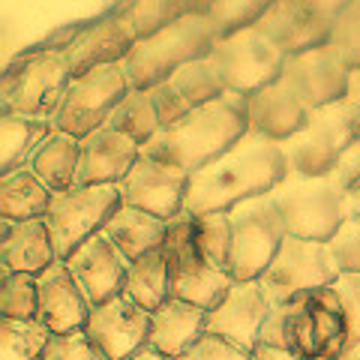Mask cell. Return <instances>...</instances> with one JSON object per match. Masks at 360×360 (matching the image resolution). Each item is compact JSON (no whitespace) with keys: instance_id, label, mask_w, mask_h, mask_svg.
<instances>
[{"instance_id":"obj_36","label":"cell","mask_w":360,"mask_h":360,"mask_svg":"<svg viewBox=\"0 0 360 360\" xmlns=\"http://www.w3.org/2000/svg\"><path fill=\"white\" fill-rule=\"evenodd\" d=\"M195 238L205 258L219 270L231 276V225L229 213H205L195 217Z\"/></svg>"},{"instance_id":"obj_12","label":"cell","mask_w":360,"mask_h":360,"mask_svg":"<svg viewBox=\"0 0 360 360\" xmlns=\"http://www.w3.org/2000/svg\"><path fill=\"white\" fill-rule=\"evenodd\" d=\"M132 94L129 78L123 72V63L103 66V70L72 75L60 111L54 117V127L75 139H87L90 132L103 129L117 111V105Z\"/></svg>"},{"instance_id":"obj_15","label":"cell","mask_w":360,"mask_h":360,"mask_svg":"<svg viewBox=\"0 0 360 360\" xmlns=\"http://www.w3.org/2000/svg\"><path fill=\"white\" fill-rule=\"evenodd\" d=\"M139 33H135L132 21L120 6H111L108 13L84 21L78 27L75 39L70 42V49L63 51L66 63H70L72 75H84L103 66H117L132 54V49L139 45Z\"/></svg>"},{"instance_id":"obj_10","label":"cell","mask_w":360,"mask_h":360,"mask_svg":"<svg viewBox=\"0 0 360 360\" xmlns=\"http://www.w3.org/2000/svg\"><path fill=\"white\" fill-rule=\"evenodd\" d=\"M120 207V186H72L66 193H54L51 207L42 219L54 238L60 262H66L90 238L103 234Z\"/></svg>"},{"instance_id":"obj_22","label":"cell","mask_w":360,"mask_h":360,"mask_svg":"<svg viewBox=\"0 0 360 360\" xmlns=\"http://www.w3.org/2000/svg\"><path fill=\"white\" fill-rule=\"evenodd\" d=\"M141 144L111 129L90 132L82 139V162H78V186H120L135 162L141 160Z\"/></svg>"},{"instance_id":"obj_17","label":"cell","mask_w":360,"mask_h":360,"mask_svg":"<svg viewBox=\"0 0 360 360\" xmlns=\"http://www.w3.org/2000/svg\"><path fill=\"white\" fill-rule=\"evenodd\" d=\"M270 312H274V303L258 279L255 283H234L225 291V297L207 312L205 333L222 336L246 352H255Z\"/></svg>"},{"instance_id":"obj_44","label":"cell","mask_w":360,"mask_h":360,"mask_svg":"<svg viewBox=\"0 0 360 360\" xmlns=\"http://www.w3.org/2000/svg\"><path fill=\"white\" fill-rule=\"evenodd\" d=\"M252 360H295V357H288L285 352H279L274 345H258L252 352Z\"/></svg>"},{"instance_id":"obj_27","label":"cell","mask_w":360,"mask_h":360,"mask_svg":"<svg viewBox=\"0 0 360 360\" xmlns=\"http://www.w3.org/2000/svg\"><path fill=\"white\" fill-rule=\"evenodd\" d=\"M103 234L117 246V252L127 258L129 264H135L139 258L162 250V240L168 234V222L160 217H150V213H144V210L123 205L115 213V219L105 225Z\"/></svg>"},{"instance_id":"obj_38","label":"cell","mask_w":360,"mask_h":360,"mask_svg":"<svg viewBox=\"0 0 360 360\" xmlns=\"http://www.w3.org/2000/svg\"><path fill=\"white\" fill-rule=\"evenodd\" d=\"M193 4H172V0H141V4H123V13L127 18L132 21L135 33H139L141 39L153 37V33L165 30L168 25H174L177 18H184Z\"/></svg>"},{"instance_id":"obj_30","label":"cell","mask_w":360,"mask_h":360,"mask_svg":"<svg viewBox=\"0 0 360 360\" xmlns=\"http://www.w3.org/2000/svg\"><path fill=\"white\" fill-rule=\"evenodd\" d=\"M51 198L54 193L30 168L0 174V219H9V222L42 219L51 207Z\"/></svg>"},{"instance_id":"obj_45","label":"cell","mask_w":360,"mask_h":360,"mask_svg":"<svg viewBox=\"0 0 360 360\" xmlns=\"http://www.w3.org/2000/svg\"><path fill=\"white\" fill-rule=\"evenodd\" d=\"M348 103H352L354 108H360V70L352 72V84H348Z\"/></svg>"},{"instance_id":"obj_35","label":"cell","mask_w":360,"mask_h":360,"mask_svg":"<svg viewBox=\"0 0 360 360\" xmlns=\"http://www.w3.org/2000/svg\"><path fill=\"white\" fill-rule=\"evenodd\" d=\"M37 315H39L37 276H27V274L0 276V319L37 321Z\"/></svg>"},{"instance_id":"obj_24","label":"cell","mask_w":360,"mask_h":360,"mask_svg":"<svg viewBox=\"0 0 360 360\" xmlns=\"http://www.w3.org/2000/svg\"><path fill=\"white\" fill-rule=\"evenodd\" d=\"M58 250L45 219L9 222L0 219V276L27 274L39 276L42 270L58 264Z\"/></svg>"},{"instance_id":"obj_5","label":"cell","mask_w":360,"mask_h":360,"mask_svg":"<svg viewBox=\"0 0 360 360\" xmlns=\"http://www.w3.org/2000/svg\"><path fill=\"white\" fill-rule=\"evenodd\" d=\"M72 82L63 51H21L4 66L0 115L54 120Z\"/></svg>"},{"instance_id":"obj_19","label":"cell","mask_w":360,"mask_h":360,"mask_svg":"<svg viewBox=\"0 0 360 360\" xmlns=\"http://www.w3.org/2000/svg\"><path fill=\"white\" fill-rule=\"evenodd\" d=\"M283 82L295 90L297 99L309 111L328 108L342 103L348 96V84H352V72L333 58V51L324 49L303 51L285 60Z\"/></svg>"},{"instance_id":"obj_41","label":"cell","mask_w":360,"mask_h":360,"mask_svg":"<svg viewBox=\"0 0 360 360\" xmlns=\"http://www.w3.org/2000/svg\"><path fill=\"white\" fill-rule=\"evenodd\" d=\"M328 246L342 274H360V217H348Z\"/></svg>"},{"instance_id":"obj_31","label":"cell","mask_w":360,"mask_h":360,"mask_svg":"<svg viewBox=\"0 0 360 360\" xmlns=\"http://www.w3.org/2000/svg\"><path fill=\"white\" fill-rule=\"evenodd\" d=\"M123 295H129L135 303H141L148 312H156L172 297V283H168V264H165L162 250H156L150 255L139 258L135 264H129Z\"/></svg>"},{"instance_id":"obj_28","label":"cell","mask_w":360,"mask_h":360,"mask_svg":"<svg viewBox=\"0 0 360 360\" xmlns=\"http://www.w3.org/2000/svg\"><path fill=\"white\" fill-rule=\"evenodd\" d=\"M54 129H58L54 120L0 115V174H13L18 168H27Z\"/></svg>"},{"instance_id":"obj_3","label":"cell","mask_w":360,"mask_h":360,"mask_svg":"<svg viewBox=\"0 0 360 360\" xmlns=\"http://www.w3.org/2000/svg\"><path fill=\"white\" fill-rule=\"evenodd\" d=\"M348 340L340 295L333 288H312L276 303L258 345H274L295 360H340Z\"/></svg>"},{"instance_id":"obj_39","label":"cell","mask_w":360,"mask_h":360,"mask_svg":"<svg viewBox=\"0 0 360 360\" xmlns=\"http://www.w3.org/2000/svg\"><path fill=\"white\" fill-rule=\"evenodd\" d=\"M42 360H108V357L90 342L84 330H72V333H54Z\"/></svg>"},{"instance_id":"obj_26","label":"cell","mask_w":360,"mask_h":360,"mask_svg":"<svg viewBox=\"0 0 360 360\" xmlns=\"http://www.w3.org/2000/svg\"><path fill=\"white\" fill-rule=\"evenodd\" d=\"M205 324H207V309L177 297H168L150 319L148 345L162 357L177 360L205 336Z\"/></svg>"},{"instance_id":"obj_33","label":"cell","mask_w":360,"mask_h":360,"mask_svg":"<svg viewBox=\"0 0 360 360\" xmlns=\"http://www.w3.org/2000/svg\"><path fill=\"white\" fill-rule=\"evenodd\" d=\"M267 6L270 4H264V0H207V4H195V9L207 18V25L217 33V42L246 27H255L267 13Z\"/></svg>"},{"instance_id":"obj_11","label":"cell","mask_w":360,"mask_h":360,"mask_svg":"<svg viewBox=\"0 0 360 360\" xmlns=\"http://www.w3.org/2000/svg\"><path fill=\"white\" fill-rule=\"evenodd\" d=\"M207 60L217 70L225 94L252 96L283 78L288 58L258 27H246L234 37L217 42V49L210 51Z\"/></svg>"},{"instance_id":"obj_43","label":"cell","mask_w":360,"mask_h":360,"mask_svg":"<svg viewBox=\"0 0 360 360\" xmlns=\"http://www.w3.org/2000/svg\"><path fill=\"white\" fill-rule=\"evenodd\" d=\"M333 291L340 295V303L345 309V319H348V345L360 342V274H342L336 279Z\"/></svg>"},{"instance_id":"obj_16","label":"cell","mask_w":360,"mask_h":360,"mask_svg":"<svg viewBox=\"0 0 360 360\" xmlns=\"http://www.w3.org/2000/svg\"><path fill=\"white\" fill-rule=\"evenodd\" d=\"M150 319L153 312H148L141 303H135L129 295H117L90 309L84 333L108 360H129L141 348H148Z\"/></svg>"},{"instance_id":"obj_4","label":"cell","mask_w":360,"mask_h":360,"mask_svg":"<svg viewBox=\"0 0 360 360\" xmlns=\"http://www.w3.org/2000/svg\"><path fill=\"white\" fill-rule=\"evenodd\" d=\"M213 49H217V33L193 4V9L174 25L148 39H139L132 54L123 60V72L132 90H153L184 66L207 60Z\"/></svg>"},{"instance_id":"obj_8","label":"cell","mask_w":360,"mask_h":360,"mask_svg":"<svg viewBox=\"0 0 360 360\" xmlns=\"http://www.w3.org/2000/svg\"><path fill=\"white\" fill-rule=\"evenodd\" d=\"M162 255L168 264V283H172V297L195 303L201 309H213L225 297V291L234 285L231 276L219 274L213 267L195 238V217L180 213L168 222V234L162 240Z\"/></svg>"},{"instance_id":"obj_6","label":"cell","mask_w":360,"mask_h":360,"mask_svg":"<svg viewBox=\"0 0 360 360\" xmlns=\"http://www.w3.org/2000/svg\"><path fill=\"white\" fill-rule=\"evenodd\" d=\"M360 141V108L348 99L312 111L307 127L283 144L288 172L303 177H330L342 156Z\"/></svg>"},{"instance_id":"obj_9","label":"cell","mask_w":360,"mask_h":360,"mask_svg":"<svg viewBox=\"0 0 360 360\" xmlns=\"http://www.w3.org/2000/svg\"><path fill=\"white\" fill-rule=\"evenodd\" d=\"M231 225V279L255 283L276 258L288 229L270 195L250 198L229 210Z\"/></svg>"},{"instance_id":"obj_7","label":"cell","mask_w":360,"mask_h":360,"mask_svg":"<svg viewBox=\"0 0 360 360\" xmlns=\"http://www.w3.org/2000/svg\"><path fill=\"white\" fill-rule=\"evenodd\" d=\"M291 238L330 243L340 225L348 219L345 201L333 177H303L288 172L270 193Z\"/></svg>"},{"instance_id":"obj_13","label":"cell","mask_w":360,"mask_h":360,"mask_svg":"<svg viewBox=\"0 0 360 360\" xmlns=\"http://www.w3.org/2000/svg\"><path fill=\"white\" fill-rule=\"evenodd\" d=\"M340 276H342V270L336 264L328 243L300 240V238H291L288 234L283 246H279L276 258L270 262V267L262 274L258 283L264 285L270 303L276 307V303L295 297L300 291L333 288Z\"/></svg>"},{"instance_id":"obj_40","label":"cell","mask_w":360,"mask_h":360,"mask_svg":"<svg viewBox=\"0 0 360 360\" xmlns=\"http://www.w3.org/2000/svg\"><path fill=\"white\" fill-rule=\"evenodd\" d=\"M330 177L345 201L348 217H360V141L342 156V162L336 165V172Z\"/></svg>"},{"instance_id":"obj_21","label":"cell","mask_w":360,"mask_h":360,"mask_svg":"<svg viewBox=\"0 0 360 360\" xmlns=\"http://www.w3.org/2000/svg\"><path fill=\"white\" fill-rule=\"evenodd\" d=\"M63 264L70 267V274L75 276L78 288L84 291L90 307L108 303L111 297L123 295V288H127L129 262L117 252V246L105 234H96V238L82 243Z\"/></svg>"},{"instance_id":"obj_47","label":"cell","mask_w":360,"mask_h":360,"mask_svg":"<svg viewBox=\"0 0 360 360\" xmlns=\"http://www.w3.org/2000/svg\"><path fill=\"white\" fill-rule=\"evenodd\" d=\"M340 360H360V342H354V345H348V348H345V354H342Z\"/></svg>"},{"instance_id":"obj_32","label":"cell","mask_w":360,"mask_h":360,"mask_svg":"<svg viewBox=\"0 0 360 360\" xmlns=\"http://www.w3.org/2000/svg\"><path fill=\"white\" fill-rule=\"evenodd\" d=\"M111 129H117L120 135H127L135 144L148 148V144L162 132V120L153 108V99L148 90H132V94L117 105V111L108 120Z\"/></svg>"},{"instance_id":"obj_1","label":"cell","mask_w":360,"mask_h":360,"mask_svg":"<svg viewBox=\"0 0 360 360\" xmlns=\"http://www.w3.org/2000/svg\"><path fill=\"white\" fill-rule=\"evenodd\" d=\"M285 174L288 162L283 144L258 132H246L229 153H222L219 160L189 177L184 213H193V217L229 213L250 198L270 195Z\"/></svg>"},{"instance_id":"obj_2","label":"cell","mask_w":360,"mask_h":360,"mask_svg":"<svg viewBox=\"0 0 360 360\" xmlns=\"http://www.w3.org/2000/svg\"><path fill=\"white\" fill-rule=\"evenodd\" d=\"M246 132H250L246 96L225 94L217 103L177 120L174 127H165L141 150V156L193 177L213 160H219L222 153H229Z\"/></svg>"},{"instance_id":"obj_34","label":"cell","mask_w":360,"mask_h":360,"mask_svg":"<svg viewBox=\"0 0 360 360\" xmlns=\"http://www.w3.org/2000/svg\"><path fill=\"white\" fill-rule=\"evenodd\" d=\"M51 336L42 321L0 319V360H42Z\"/></svg>"},{"instance_id":"obj_46","label":"cell","mask_w":360,"mask_h":360,"mask_svg":"<svg viewBox=\"0 0 360 360\" xmlns=\"http://www.w3.org/2000/svg\"><path fill=\"white\" fill-rule=\"evenodd\" d=\"M129 360H168V357H162L160 352H153V348L148 345V348H141V352H139V354H132Z\"/></svg>"},{"instance_id":"obj_23","label":"cell","mask_w":360,"mask_h":360,"mask_svg":"<svg viewBox=\"0 0 360 360\" xmlns=\"http://www.w3.org/2000/svg\"><path fill=\"white\" fill-rule=\"evenodd\" d=\"M39 285V315L37 321H42L51 333H72L84 330V324L90 319V300L84 297V291L78 288L75 276L70 274V267L63 262L51 264L49 270H42L37 276Z\"/></svg>"},{"instance_id":"obj_25","label":"cell","mask_w":360,"mask_h":360,"mask_svg":"<svg viewBox=\"0 0 360 360\" xmlns=\"http://www.w3.org/2000/svg\"><path fill=\"white\" fill-rule=\"evenodd\" d=\"M312 111L297 99V94L291 90L283 78L274 84H267L264 90L246 96V117H250V132H258L264 139L285 144L291 135H297L307 127Z\"/></svg>"},{"instance_id":"obj_18","label":"cell","mask_w":360,"mask_h":360,"mask_svg":"<svg viewBox=\"0 0 360 360\" xmlns=\"http://www.w3.org/2000/svg\"><path fill=\"white\" fill-rule=\"evenodd\" d=\"M186 193H189V174L168 168L162 162H153L148 156H141L120 184L123 205L144 210L150 217H160L165 222L177 219L186 210Z\"/></svg>"},{"instance_id":"obj_20","label":"cell","mask_w":360,"mask_h":360,"mask_svg":"<svg viewBox=\"0 0 360 360\" xmlns=\"http://www.w3.org/2000/svg\"><path fill=\"white\" fill-rule=\"evenodd\" d=\"M148 94L165 129V127H174L177 120H184L186 115H193V111L217 103L219 96H225V87L219 82L217 70L210 66V60H198L177 70L172 78H165L162 84H156Z\"/></svg>"},{"instance_id":"obj_42","label":"cell","mask_w":360,"mask_h":360,"mask_svg":"<svg viewBox=\"0 0 360 360\" xmlns=\"http://www.w3.org/2000/svg\"><path fill=\"white\" fill-rule=\"evenodd\" d=\"M177 360H252V352H246V348L222 340V336L205 333L184 357H177Z\"/></svg>"},{"instance_id":"obj_14","label":"cell","mask_w":360,"mask_h":360,"mask_svg":"<svg viewBox=\"0 0 360 360\" xmlns=\"http://www.w3.org/2000/svg\"><path fill=\"white\" fill-rule=\"evenodd\" d=\"M342 4L345 0H283V4H270L255 27L285 58H295L303 51L324 49L330 42Z\"/></svg>"},{"instance_id":"obj_29","label":"cell","mask_w":360,"mask_h":360,"mask_svg":"<svg viewBox=\"0 0 360 360\" xmlns=\"http://www.w3.org/2000/svg\"><path fill=\"white\" fill-rule=\"evenodd\" d=\"M78 162H82V139L54 129L27 168L51 193H66L78 186Z\"/></svg>"},{"instance_id":"obj_37","label":"cell","mask_w":360,"mask_h":360,"mask_svg":"<svg viewBox=\"0 0 360 360\" xmlns=\"http://www.w3.org/2000/svg\"><path fill=\"white\" fill-rule=\"evenodd\" d=\"M328 49L348 72L360 70V0H345L342 13L336 18Z\"/></svg>"}]
</instances>
